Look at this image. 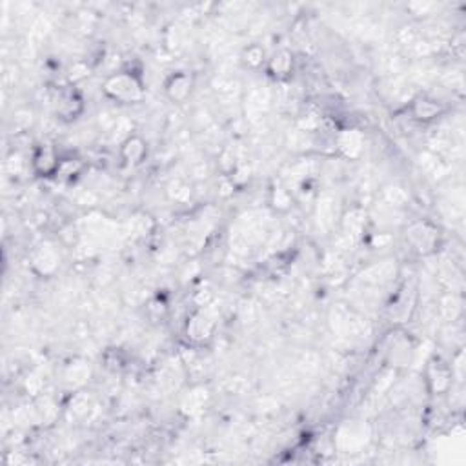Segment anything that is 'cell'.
<instances>
[{
    "instance_id": "cell-1",
    "label": "cell",
    "mask_w": 466,
    "mask_h": 466,
    "mask_svg": "<svg viewBox=\"0 0 466 466\" xmlns=\"http://www.w3.org/2000/svg\"><path fill=\"white\" fill-rule=\"evenodd\" d=\"M102 91L108 98L123 104L139 102L144 95V84L140 76L133 72H119L110 75L102 84Z\"/></svg>"
},
{
    "instance_id": "cell-2",
    "label": "cell",
    "mask_w": 466,
    "mask_h": 466,
    "mask_svg": "<svg viewBox=\"0 0 466 466\" xmlns=\"http://www.w3.org/2000/svg\"><path fill=\"white\" fill-rule=\"evenodd\" d=\"M60 161L62 159L57 155V152L51 146H38L33 153V159H31V166H33L35 174H38L40 177H53L59 174Z\"/></svg>"
},
{
    "instance_id": "cell-3",
    "label": "cell",
    "mask_w": 466,
    "mask_h": 466,
    "mask_svg": "<svg viewBox=\"0 0 466 466\" xmlns=\"http://www.w3.org/2000/svg\"><path fill=\"white\" fill-rule=\"evenodd\" d=\"M193 89V76L186 72H177L166 81L164 91L174 102H184Z\"/></svg>"
},
{
    "instance_id": "cell-4",
    "label": "cell",
    "mask_w": 466,
    "mask_h": 466,
    "mask_svg": "<svg viewBox=\"0 0 466 466\" xmlns=\"http://www.w3.org/2000/svg\"><path fill=\"white\" fill-rule=\"evenodd\" d=\"M84 110V101L76 89H64L57 101V115L64 120H73Z\"/></svg>"
},
{
    "instance_id": "cell-5",
    "label": "cell",
    "mask_w": 466,
    "mask_h": 466,
    "mask_svg": "<svg viewBox=\"0 0 466 466\" xmlns=\"http://www.w3.org/2000/svg\"><path fill=\"white\" fill-rule=\"evenodd\" d=\"M408 239H410L411 244L416 246V250H419L421 254H428L436 246L437 232L428 222H416L408 229Z\"/></svg>"
},
{
    "instance_id": "cell-6",
    "label": "cell",
    "mask_w": 466,
    "mask_h": 466,
    "mask_svg": "<svg viewBox=\"0 0 466 466\" xmlns=\"http://www.w3.org/2000/svg\"><path fill=\"white\" fill-rule=\"evenodd\" d=\"M213 322L210 321L204 314H195L188 321L186 334L193 343H204V341L212 339L213 335Z\"/></svg>"
},
{
    "instance_id": "cell-7",
    "label": "cell",
    "mask_w": 466,
    "mask_h": 466,
    "mask_svg": "<svg viewBox=\"0 0 466 466\" xmlns=\"http://www.w3.org/2000/svg\"><path fill=\"white\" fill-rule=\"evenodd\" d=\"M120 155L127 164H140L148 155V146L139 135H130L120 146Z\"/></svg>"
},
{
    "instance_id": "cell-8",
    "label": "cell",
    "mask_w": 466,
    "mask_h": 466,
    "mask_svg": "<svg viewBox=\"0 0 466 466\" xmlns=\"http://www.w3.org/2000/svg\"><path fill=\"white\" fill-rule=\"evenodd\" d=\"M410 113L416 120H423V123H426V120L436 119L437 115H441L443 106H441V102L433 101V98L417 97L411 101Z\"/></svg>"
},
{
    "instance_id": "cell-9",
    "label": "cell",
    "mask_w": 466,
    "mask_h": 466,
    "mask_svg": "<svg viewBox=\"0 0 466 466\" xmlns=\"http://www.w3.org/2000/svg\"><path fill=\"white\" fill-rule=\"evenodd\" d=\"M293 68V57L288 50H279L277 53H273V57L268 62V72L273 76L280 79V76H286L292 73Z\"/></svg>"
},
{
    "instance_id": "cell-10",
    "label": "cell",
    "mask_w": 466,
    "mask_h": 466,
    "mask_svg": "<svg viewBox=\"0 0 466 466\" xmlns=\"http://www.w3.org/2000/svg\"><path fill=\"white\" fill-rule=\"evenodd\" d=\"M450 379H452V373L448 368L441 365V363H433V366L430 368V385H432V390L437 394H443L450 388Z\"/></svg>"
},
{
    "instance_id": "cell-11",
    "label": "cell",
    "mask_w": 466,
    "mask_h": 466,
    "mask_svg": "<svg viewBox=\"0 0 466 466\" xmlns=\"http://www.w3.org/2000/svg\"><path fill=\"white\" fill-rule=\"evenodd\" d=\"M244 57H246V59H244L246 64H250L251 68H257V66H261V64H263L264 51L261 50L258 46H251V47H248V50H246Z\"/></svg>"
}]
</instances>
